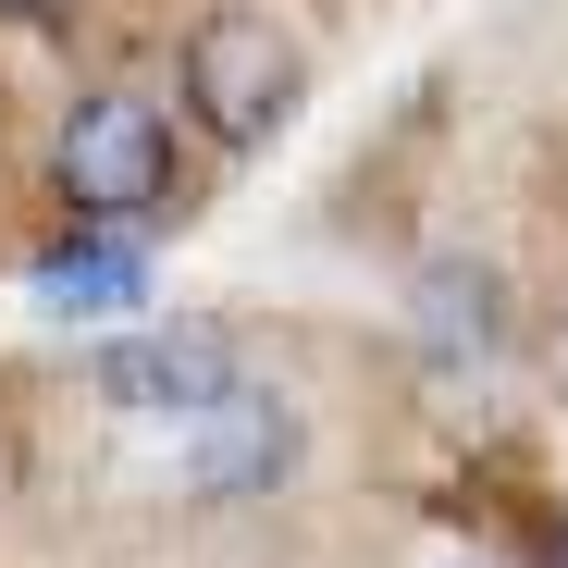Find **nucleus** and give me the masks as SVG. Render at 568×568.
<instances>
[{
	"label": "nucleus",
	"instance_id": "nucleus-4",
	"mask_svg": "<svg viewBox=\"0 0 568 568\" xmlns=\"http://www.w3.org/2000/svg\"><path fill=\"white\" fill-rule=\"evenodd\" d=\"M284 457H297L284 396H247V384H235V396L211 408V457H199V483H211V495H247V483H272Z\"/></svg>",
	"mask_w": 568,
	"mask_h": 568
},
{
	"label": "nucleus",
	"instance_id": "nucleus-6",
	"mask_svg": "<svg viewBox=\"0 0 568 568\" xmlns=\"http://www.w3.org/2000/svg\"><path fill=\"white\" fill-rule=\"evenodd\" d=\"M13 13H38V0H13Z\"/></svg>",
	"mask_w": 568,
	"mask_h": 568
},
{
	"label": "nucleus",
	"instance_id": "nucleus-2",
	"mask_svg": "<svg viewBox=\"0 0 568 568\" xmlns=\"http://www.w3.org/2000/svg\"><path fill=\"white\" fill-rule=\"evenodd\" d=\"M62 185H74V211H100V223H149L161 185H173V136H161V112L124 100V87L74 100V112H62Z\"/></svg>",
	"mask_w": 568,
	"mask_h": 568
},
{
	"label": "nucleus",
	"instance_id": "nucleus-3",
	"mask_svg": "<svg viewBox=\"0 0 568 568\" xmlns=\"http://www.w3.org/2000/svg\"><path fill=\"white\" fill-rule=\"evenodd\" d=\"M100 396L112 408H136V420H211L235 384H223V334H124L112 358H100Z\"/></svg>",
	"mask_w": 568,
	"mask_h": 568
},
{
	"label": "nucleus",
	"instance_id": "nucleus-5",
	"mask_svg": "<svg viewBox=\"0 0 568 568\" xmlns=\"http://www.w3.org/2000/svg\"><path fill=\"white\" fill-rule=\"evenodd\" d=\"M38 297L50 310H136L149 272H136V247H62V260H38Z\"/></svg>",
	"mask_w": 568,
	"mask_h": 568
},
{
	"label": "nucleus",
	"instance_id": "nucleus-1",
	"mask_svg": "<svg viewBox=\"0 0 568 568\" xmlns=\"http://www.w3.org/2000/svg\"><path fill=\"white\" fill-rule=\"evenodd\" d=\"M185 112H199L223 149H260L284 112H297V38L272 13H211L185 38Z\"/></svg>",
	"mask_w": 568,
	"mask_h": 568
}]
</instances>
